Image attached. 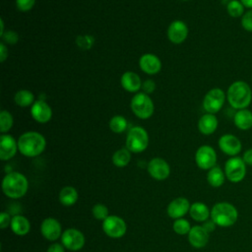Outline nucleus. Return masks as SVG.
I'll return each instance as SVG.
<instances>
[{
    "mask_svg": "<svg viewBox=\"0 0 252 252\" xmlns=\"http://www.w3.org/2000/svg\"><path fill=\"white\" fill-rule=\"evenodd\" d=\"M131 160V152L127 148L117 150L112 156V162L117 167H124L128 165Z\"/></svg>",
    "mask_w": 252,
    "mask_h": 252,
    "instance_id": "nucleus-29",
    "label": "nucleus"
},
{
    "mask_svg": "<svg viewBox=\"0 0 252 252\" xmlns=\"http://www.w3.org/2000/svg\"><path fill=\"white\" fill-rule=\"evenodd\" d=\"M0 26H1V28H0V36L2 37V35L4 34V21L2 20V19H0Z\"/></svg>",
    "mask_w": 252,
    "mask_h": 252,
    "instance_id": "nucleus-46",
    "label": "nucleus"
},
{
    "mask_svg": "<svg viewBox=\"0 0 252 252\" xmlns=\"http://www.w3.org/2000/svg\"><path fill=\"white\" fill-rule=\"evenodd\" d=\"M218 226L229 227L238 220V211L234 205L228 202L216 203L211 209L210 218Z\"/></svg>",
    "mask_w": 252,
    "mask_h": 252,
    "instance_id": "nucleus-4",
    "label": "nucleus"
},
{
    "mask_svg": "<svg viewBox=\"0 0 252 252\" xmlns=\"http://www.w3.org/2000/svg\"><path fill=\"white\" fill-rule=\"evenodd\" d=\"M245 7L240 2V0H231L226 4L227 14L232 18H240L245 13Z\"/></svg>",
    "mask_w": 252,
    "mask_h": 252,
    "instance_id": "nucleus-31",
    "label": "nucleus"
},
{
    "mask_svg": "<svg viewBox=\"0 0 252 252\" xmlns=\"http://www.w3.org/2000/svg\"><path fill=\"white\" fill-rule=\"evenodd\" d=\"M219 125L218 118L215 114L206 113L202 115L198 121V129L203 135L213 134Z\"/></svg>",
    "mask_w": 252,
    "mask_h": 252,
    "instance_id": "nucleus-22",
    "label": "nucleus"
},
{
    "mask_svg": "<svg viewBox=\"0 0 252 252\" xmlns=\"http://www.w3.org/2000/svg\"><path fill=\"white\" fill-rule=\"evenodd\" d=\"M251 79H252V78H251Z\"/></svg>",
    "mask_w": 252,
    "mask_h": 252,
    "instance_id": "nucleus-49",
    "label": "nucleus"
},
{
    "mask_svg": "<svg viewBox=\"0 0 252 252\" xmlns=\"http://www.w3.org/2000/svg\"><path fill=\"white\" fill-rule=\"evenodd\" d=\"M46 252H65V251H64V246L62 244L53 243V244L49 245Z\"/></svg>",
    "mask_w": 252,
    "mask_h": 252,
    "instance_id": "nucleus-43",
    "label": "nucleus"
},
{
    "mask_svg": "<svg viewBox=\"0 0 252 252\" xmlns=\"http://www.w3.org/2000/svg\"><path fill=\"white\" fill-rule=\"evenodd\" d=\"M139 67L144 73L148 75H155L160 71L161 61L157 55L146 53L140 57Z\"/></svg>",
    "mask_w": 252,
    "mask_h": 252,
    "instance_id": "nucleus-19",
    "label": "nucleus"
},
{
    "mask_svg": "<svg viewBox=\"0 0 252 252\" xmlns=\"http://www.w3.org/2000/svg\"><path fill=\"white\" fill-rule=\"evenodd\" d=\"M102 230L111 238H120L126 233L127 225L122 218L110 215L102 220Z\"/></svg>",
    "mask_w": 252,
    "mask_h": 252,
    "instance_id": "nucleus-9",
    "label": "nucleus"
},
{
    "mask_svg": "<svg viewBox=\"0 0 252 252\" xmlns=\"http://www.w3.org/2000/svg\"><path fill=\"white\" fill-rule=\"evenodd\" d=\"M240 2L243 4V6L249 10L252 9V0H240Z\"/></svg>",
    "mask_w": 252,
    "mask_h": 252,
    "instance_id": "nucleus-45",
    "label": "nucleus"
},
{
    "mask_svg": "<svg viewBox=\"0 0 252 252\" xmlns=\"http://www.w3.org/2000/svg\"><path fill=\"white\" fill-rule=\"evenodd\" d=\"M226 99L234 109H244L249 106L252 100L250 86L244 81H235L230 84L226 91Z\"/></svg>",
    "mask_w": 252,
    "mask_h": 252,
    "instance_id": "nucleus-2",
    "label": "nucleus"
},
{
    "mask_svg": "<svg viewBox=\"0 0 252 252\" xmlns=\"http://www.w3.org/2000/svg\"><path fill=\"white\" fill-rule=\"evenodd\" d=\"M84 234L76 228H67L62 232L61 242L65 248L71 251H78L85 245Z\"/></svg>",
    "mask_w": 252,
    "mask_h": 252,
    "instance_id": "nucleus-11",
    "label": "nucleus"
},
{
    "mask_svg": "<svg viewBox=\"0 0 252 252\" xmlns=\"http://www.w3.org/2000/svg\"><path fill=\"white\" fill-rule=\"evenodd\" d=\"M130 107L132 112L140 119L150 118L155 110L152 98L145 93H137L131 99Z\"/></svg>",
    "mask_w": 252,
    "mask_h": 252,
    "instance_id": "nucleus-6",
    "label": "nucleus"
},
{
    "mask_svg": "<svg viewBox=\"0 0 252 252\" xmlns=\"http://www.w3.org/2000/svg\"><path fill=\"white\" fill-rule=\"evenodd\" d=\"M187 35L188 27L180 20L173 21L167 29V37L174 44L182 43L187 38Z\"/></svg>",
    "mask_w": 252,
    "mask_h": 252,
    "instance_id": "nucleus-16",
    "label": "nucleus"
},
{
    "mask_svg": "<svg viewBox=\"0 0 252 252\" xmlns=\"http://www.w3.org/2000/svg\"><path fill=\"white\" fill-rule=\"evenodd\" d=\"M195 162L199 168L204 170H209L216 166L217 153L215 149L209 145L199 147L195 153Z\"/></svg>",
    "mask_w": 252,
    "mask_h": 252,
    "instance_id": "nucleus-10",
    "label": "nucleus"
},
{
    "mask_svg": "<svg viewBox=\"0 0 252 252\" xmlns=\"http://www.w3.org/2000/svg\"><path fill=\"white\" fill-rule=\"evenodd\" d=\"M77 44L81 48L89 49L93 44V37L90 35H81L77 37Z\"/></svg>",
    "mask_w": 252,
    "mask_h": 252,
    "instance_id": "nucleus-37",
    "label": "nucleus"
},
{
    "mask_svg": "<svg viewBox=\"0 0 252 252\" xmlns=\"http://www.w3.org/2000/svg\"><path fill=\"white\" fill-rule=\"evenodd\" d=\"M35 0H16V6L18 10L22 12H28L33 8Z\"/></svg>",
    "mask_w": 252,
    "mask_h": 252,
    "instance_id": "nucleus-36",
    "label": "nucleus"
},
{
    "mask_svg": "<svg viewBox=\"0 0 252 252\" xmlns=\"http://www.w3.org/2000/svg\"><path fill=\"white\" fill-rule=\"evenodd\" d=\"M14 101L21 107H27L33 104L34 95L29 90H20L15 94Z\"/></svg>",
    "mask_w": 252,
    "mask_h": 252,
    "instance_id": "nucleus-28",
    "label": "nucleus"
},
{
    "mask_svg": "<svg viewBox=\"0 0 252 252\" xmlns=\"http://www.w3.org/2000/svg\"><path fill=\"white\" fill-rule=\"evenodd\" d=\"M222 1H227V2H229V1H231V0H222Z\"/></svg>",
    "mask_w": 252,
    "mask_h": 252,
    "instance_id": "nucleus-47",
    "label": "nucleus"
},
{
    "mask_svg": "<svg viewBox=\"0 0 252 252\" xmlns=\"http://www.w3.org/2000/svg\"><path fill=\"white\" fill-rule=\"evenodd\" d=\"M182 1H187V0H182Z\"/></svg>",
    "mask_w": 252,
    "mask_h": 252,
    "instance_id": "nucleus-48",
    "label": "nucleus"
},
{
    "mask_svg": "<svg viewBox=\"0 0 252 252\" xmlns=\"http://www.w3.org/2000/svg\"><path fill=\"white\" fill-rule=\"evenodd\" d=\"M18 142L9 134H2L0 137V159L9 160L15 157L18 151Z\"/></svg>",
    "mask_w": 252,
    "mask_h": 252,
    "instance_id": "nucleus-17",
    "label": "nucleus"
},
{
    "mask_svg": "<svg viewBox=\"0 0 252 252\" xmlns=\"http://www.w3.org/2000/svg\"><path fill=\"white\" fill-rule=\"evenodd\" d=\"M233 123L242 131L249 130L252 128V111L248 108L237 110L233 116Z\"/></svg>",
    "mask_w": 252,
    "mask_h": 252,
    "instance_id": "nucleus-23",
    "label": "nucleus"
},
{
    "mask_svg": "<svg viewBox=\"0 0 252 252\" xmlns=\"http://www.w3.org/2000/svg\"><path fill=\"white\" fill-rule=\"evenodd\" d=\"M241 27L246 31L252 32V9L246 11L240 20Z\"/></svg>",
    "mask_w": 252,
    "mask_h": 252,
    "instance_id": "nucleus-35",
    "label": "nucleus"
},
{
    "mask_svg": "<svg viewBox=\"0 0 252 252\" xmlns=\"http://www.w3.org/2000/svg\"><path fill=\"white\" fill-rule=\"evenodd\" d=\"M120 83L122 88L129 93H138L143 85L140 76L132 71L123 73L120 79Z\"/></svg>",
    "mask_w": 252,
    "mask_h": 252,
    "instance_id": "nucleus-21",
    "label": "nucleus"
},
{
    "mask_svg": "<svg viewBox=\"0 0 252 252\" xmlns=\"http://www.w3.org/2000/svg\"><path fill=\"white\" fill-rule=\"evenodd\" d=\"M226 94L220 88L211 89L204 96L203 108L207 113L215 114L219 112L224 104Z\"/></svg>",
    "mask_w": 252,
    "mask_h": 252,
    "instance_id": "nucleus-8",
    "label": "nucleus"
},
{
    "mask_svg": "<svg viewBox=\"0 0 252 252\" xmlns=\"http://www.w3.org/2000/svg\"><path fill=\"white\" fill-rule=\"evenodd\" d=\"M148 172L156 180H164L169 176L170 167L161 158H154L148 163Z\"/></svg>",
    "mask_w": 252,
    "mask_h": 252,
    "instance_id": "nucleus-13",
    "label": "nucleus"
},
{
    "mask_svg": "<svg viewBox=\"0 0 252 252\" xmlns=\"http://www.w3.org/2000/svg\"><path fill=\"white\" fill-rule=\"evenodd\" d=\"M40 232L45 239L49 241H54L61 237L62 227L60 222L56 219L46 218L42 220L40 224Z\"/></svg>",
    "mask_w": 252,
    "mask_h": 252,
    "instance_id": "nucleus-14",
    "label": "nucleus"
},
{
    "mask_svg": "<svg viewBox=\"0 0 252 252\" xmlns=\"http://www.w3.org/2000/svg\"><path fill=\"white\" fill-rule=\"evenodd\" d=\"M172 228L177 234L185 235V234L189 233V231L191 229V225L187 220L181 218V219H177L173 221Z\"/></svg>",
    "mask_w": 252,
    "mask_h": 252,
    "instance_id": "nucleus-33",
    "label": "nucleus"
},
{
    "mask_svg": "<svg viewBox=\"0 0 252 252\" xmlns=\"http://www.w3.org/2000/svg\"><path fill=\"white\" fill-rule=\"evenodd\" d=\"M191 204L189 203V201L184 198V197H178L173 199L167 206L166 212L167 215L171 218V219H181L182 217H184L190 210Z\"/></svg>",
    "mask_w": 252,
    "mask_h": 252,
    "instance_id": "nucleus-18",
    "label": "nucleus"
},
{
    "mask_svg": "<svg viewBox=\"0 0 252 252\" xmlns=\"http://www.w3.org/2000/svg\"><path fill=\"white\" fill-rule=\"evenodd\" d=\"M188 241L195 248H203L209 242V232L202 225H195L188 233Z\"/></svg>",
    "mask_w": 252,
    "mask_h": 252,
    "instance_id": "nucleus-20",
    "label": "nucleus"
},
{
    "mask_svg": "<svg viewBox=\"0 0 252 252\" xmlns=\"http://www.w3.org/2000/svg\"><path fill=\"white\" fill-rule=\"evenodd\" d=\"M225 174L224 170H222L220 166H214L211 169H209L207 173V181L208 183L215 188L220 187L225 180Z\"/></svg>",
    "mask_w": 252,
    "mask_h": 252,
    "instance_id": "nucleus-27",
    "label": "nucleus"
},
{
    "mask_svg": "<svg viewBox=\"0 0 252 252\" xmlns=\"http://www.w3.org/2000/svg\"><path fill=\"white\" fill-rule=\"evenodd\" d=\"M247 165L243 161L242 158L230 157L224 163V174L228 181L231 183H239L246 176Z\"/></svg>",
    "mask_w": 252,
    "mask_h": 252,
    "instance_id": "nucleus-7",
    "label": "nucleus"
},
{
    "mask_svg": "<svg viewBox=\"0 0 252 252\" xmlns=\"http://www.w3.org/2000/svg\"><path fill=\"white\" fill-rule=\"evenodd\" d=\"M12 218H10L9 214L6 212H2L0 215V227L2 229H5L8 225L11 224Z\"/></svg>",
    "mask_w": 252,
    "mask_h": 252,
    "instance_id": "nucleus-40",
    "label": "nucleus"
},
{
    "mask_svg": "<svg viewBox=\"0 0 252 252\" xmlns=\"http://www.w3.org/2000/svg\"><path fill=\"white\" fill-rule=\"evenodd\" d=\"M29 188L27 177L17 171L7 173L2 180V191L11 199H19L26 195Z\"/></svg>",
    "mask_w": 252,
    "mask_h": 252,
    "instance_id": "nucleus-3",
    "label": "nucleus"
},
{
    "mask_svg": "<svg viewBox=\"0 0 252 252\" xmlns=\"http://www.w3.org/2000/svg\"><path fill=\"white\" fill-rule=\"evenodd\" d=\"M19 152L28 158L39 156L46 147L44 136L35 131H28L23 133L18 139Z\"/></svg>",
    "mask_w": 252,
    "mask_h": 252,
    "instance_id": "nucleus-1",
    "label": "nucleus"
},
{
    "mask_svg": "<svg viewBox=\"0 0 252 252\" xmlns=\"http://www.w3.org/2000/svg\"><path fill=\"white\" fill-rule=\"evenodd\" d=\"M14 123V118L8 110H2L0 112V131L2 134L8 133L12 128Z\"/></svg>",
    "mask_w": 252,
    "mask_h": 252,
    "instance_id": "nucleus-32",
    "label": "nucleus"
},
{
    "mask_svg": "<svg viewBox=\"0 0 252 252\" xmlns=\"http://www.w3.org/2000/svg\"><path fill=\"white\" fill-rule=\"evenodd\" d=\"M189 214L194 220L200 222H204L211 218V210L205 203L202 202L193 203L190 207Z\"/></svg>",
    "mask_w": 252,
    "mask_h": 252,
    "instance_id": "nucleus-24",
    "label": "nucleus"
},
{
    "mask_svg": "<svg viewBox=\"0 0 252 252\" xmlns=\"http://www.w3.org/2000/svg\"><path fill=\"white\" fill-rule=\"evenodd\" d=\"M2 38L8 43V44H15L18 42V33L13 31L5 32L2 35Z\"/></svg>",
    "mask_w": 252,
    "mask_h": 252,
    "instance_id": "nucleus-38",
    "label": "nucleus"
},
{
    "mask_svg": "<svg viewBox=\"0 0 252 252\" xmlns=\"http://www.w3.org/2000/svg\"><path fill=\"white\" fill-rule=\"evenodd\" d=\"M142 89H143L145 94H152L156 90V83H155V81L152 80V79L146 80L143 83V85H142Z\"/></svg>",
    "mask_w": 252,
    "mask_h": 252,
    "instance_id": "nucleus-39",
    "label": "nucleus"
},
{
    "mask_svg": "<svg viewBox=\"0 0 252 252\" xmlns=\"http://www.w3.org/2000/svg\"><path fill=\"white\" fill-rule=\"evenodd\" d=\"M8 57V48L4 44V42L0 43V61L3 63Z\"/></svg>",
    "mask_w": 252,
    "mask_h": 252,
    "instance_id": "nucleus-44",
    "label": "nucleus"
},
{
    "mask_svg": "<svg viewBox=\"0 0 252 252\" xmlns=\"http://www.w3.org/2000/svg\"><path fill=\"white\" fill-rule=\"evenodd\" d=\"M149 146V135L141 126L132 127L126 137V148L135 154L144 152Z\"/></svg>",
    "mask_w": 252,
    "mask_h": 252,
    "instance_id": "nucleus-5",
    "label": "nucleus"
},
{
    "mask_svg": "<svg viewBox=\"0 0 252 252\" xmlns=\"http://www.w3.org/2000/svg\"><path fill=\"white\" fill-rule=\"evenodd\" d=\"M79 194L73 186H65L59 192V201L65 207H71L77 203Z\"/></svg>",
    "mask_w": 252,
    "mask_h": 252,
    "instance_id": "nucleus-26",
    "label": "nucleus"
},
{
    "mask_svg": "<svg viewBox=\"0 0 252 252\" xmlns=\"http://www.w3.org/2000/svg\"><path fill=\"white\" fill-rule=\"evenodd\" d=\"M242 159L246 165L252 166V148L246 150L242 155Z\"/></svg>",
    "mask_w": 252,
    "mask_h": 252,
    "instance_id": "nucleus-41",
    "label": "nucleus"
},
{
    "mask_svg": "<svg viewBox=\"0 0 252 252\" xmlns=\"http://www.w3.org/2000/svg\"><path fill=\"white\" fill-rule=\"evenodd\" d=\"M109 128L112 132L114 133H122L126 130L127 128V120L124 116L122 115H114L110 120H109Z\"/></svg>",
    "mask_w": 252,
    "mask_h": 252,
    "instance_id": "nucleus-30",
    "label": "nucleus"
},
{
    "mask_svg": "<svg viewBox=\"0 0 252 252\" xmlns=\"http://www.w3.org/2000/svg\"><path fill=\"white\" fill-rule=\"evenodd\" d=\"M31 115L38 123H47L52 117V109L43 99H38L32 105Z\"/></svg>",
    "mask_w": 252,
    "mask_h": 252,
    "instance_id": "nucleus-15",
    "label": "nucleus"
},
{
    "mask_svg": "<svg viewBox=\"0 0 252 252\" xmlns=\"http://www.w3.org/2000/svg\"><path fill=\"white\" fill-rule=\"evenodd\" d=\"M10 226L15 234L19 236H24L30 232L31 222L26 217L22 215H17L12 218Z\"/></svg>",
    "mask_w": 252,
    "mask_h": 252,
    "instance_id": "nucleus-25",
    "label": "nucleus"
},
{
    "mask_svg": "<svg viewBox=\"0 0 252 252\" xmlns=\"http://www.w3.org/2000/svg\"><path fill=\"white\" fill-rule=\"evenodd\" d=\"M108 208L103 205V204H95L93 208H92V214L94 216V219L98 220H104L109 215H108Z\"/></svg>",
    "mask_w": 252,
    "mask_h": 252,
    "instance_id": "nucleus-34",
    "label": "nucleus"
},
{
    "mask_svg": "<svg viewBox=\"0 0 252 252\" xmlns=\"http://www.w3.org/2000/svg\"><path fill=\"white\" fill-rule=\"evenodd\" d=\"M218 145L220 150L229 157H236L242 150L241 141L232 134H224L220 136Z\"/></svg>",
    "mask_w": 252,
    "mask_h": 252,
    "instance_id": "nucleus-12",
    "label": "nucleus"
},
{
    "mask_svg": "<svg viewBox=\"0 0 252 252\" xmlns=\"http://www.w3.org/2000/svg\"><path fill=\"white\" fill-rule=\"evenodd\" d=\"M202 226L210 233V232H212V231L215 230L217 224L210 219V220H207L206 221H204V222L202 223Z\"/></svg>",
    "mask_w": 252,
    "mask_h": 252,
    "instance_id": "nucleus-42",
    "label": "nucleus"
}]
</instances>
